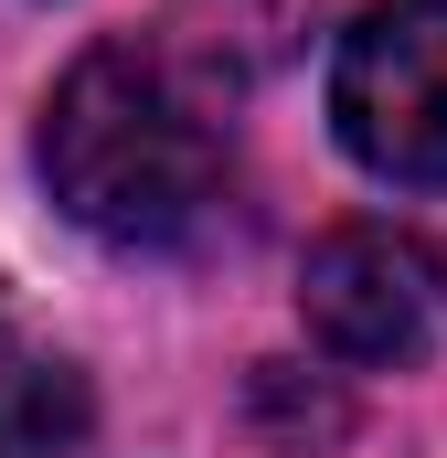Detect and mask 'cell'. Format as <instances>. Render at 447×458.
<instances>
[{
  "instance_id": "obj_1",
  "label": "cell",
  "mask_w": 447,
  "mask_h": 458,
  "mask_svg": "<svg viewBox=\"0 0 447 458\" xmlns=\"http://www.w3.org/2000/svg\"><path fill=\"white\" fill-rule=\"evenodd\" d=\"M43 182L107 245H181L224 203V128L160 43H97L43 107Z\"/></svg>"
},
{
  "instance_id": "obj_2",
  "label": "cell",
  "mask_w": 447,
  "mask_h": 458,
  "mask_svg": "<svg viewBox=\"0 0 447 458\" xmlns=\"http://www.w3.org/2000/svg\"><path fill=\"white\" fill-rule=\"evenodd\" d=\"M331 128L373 182L447 192V0H373L341 32Z\"/></svg>"
},
{
  "instance_id": "obj_3",
  "label": "cell",
  "mask_w": 447,
  "mask_h": 458,
  "mask_svg": "<svg viewBox=\"0 0 447 458\" xmlns=\"http://www.w3.org/2000/svg\"><path fill=\"white\" fill-rule=\"evenodd\" d=\"M299 320H309V342L331 352V362H362V373L373 362H416L426 352V320H437V277H426V256L405 234L341 225L299 267Z\"/></svg>"
},
{
  "instance_id": "obj_4",
  "label": "cell",
  "mask_w": 447,
  "mask_h": 458,
  "mask_svg": "<svg viewBox=\"0 0 447 458\" xmlns=\"http://www.w3.org/2000/svg\"><path fill=\"white\" fill-rule=\"evenodd\" d=\"M97 394L75 362H0V458H75Z\"/></svg>"
},
{
  "instance_id": "obj_5",
  "label": "cell",
  "mask_w": 447,
  "mask_h": 458,
  "mask_svg": "<svg viewBox=\"0 0 447 458\" xmlns=\"http://www.w3.org/2000/svg\"><path fill=\"white\" fill-rule=\"evenodd\" d=\"M299 11L309 0H181V21H203V43H234V54H277L288 32H299Z\"/></svg>"
}]
</instances>
